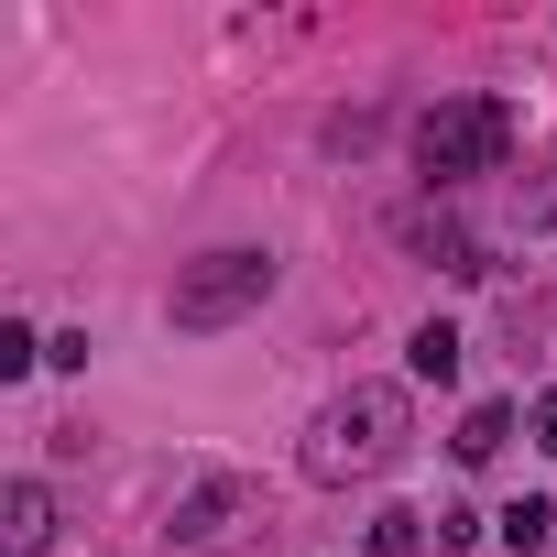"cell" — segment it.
Listing matches in <instances>:
<instances>
[{"label": "cell", "instance_id": "cell-1", "mask_svg": "<svg viewBox=\"0 0 557 557\" xmlns=\"http://www.w3.org/2000/svg\"><path fill=\"white\" fill-rule=\"evenodd\" d=\"M405 448V383H350L318 437H307V481H350V470H383Z\"/></svg>", "mask_w": 557, "mask_h": 557}, {"label": "cell", "instance_id": "cell-2", "mask_svg": "<svg viewBox=\"0 0 557 557\" xmlns=\"http://www.w3.org/2000/svg\"><path fill=\"white\" fill-rule=\"evenodd\" d=\"M513 153V110L503 99H437L426 121H416V175L448 197V186H470V175H492Z\"/></svg>", "mask_w": 557, "mask_h": 557}, {"label": "cell", "instance_id": "cell-3", "mask_svg": "<svg viewBox=\"0 0 557 557\" xmlns=\"http://www.w3.org/2000/svg\"><path fill=\"white\" fill-rule=\"evenodd\" d=\"M273 296V251H208L175 273V329H230Z\"/></svg>", "mask_w": 557, "mask_h": 557}, {"label": "cell", "instance_id": "cell-4", "mask_svg": "<svg viewBox=\"0 0 557 557\" xmlns=\"http://www.w3.org/2000/svg\"><path fill=\"white\" fill-rule=\"evenodd\" d=\"M405 251H426V262H437V273H492V262H481V240H470V219H459V208H416V219H405Z\"/></svg>", "mask_w": 557, "mask_h": 557}, {"label": "cell", "instance_id": "cell-5", "mask_svg": "<svg viewBox=\"0 0 557 557\" xmlns=\"http://www.w3.org/2000/svg\"><path fill=\"white\" fill-rule=\"evenodd\" d=\"M45 535H55L45 481H12V492H0V546H12V557H45Z\"/></svg>", "mask_w": 557, "mask_h": 557}, {"label": "cell", "instance_id": "cell-6", "mask_svg": "<svg viewBox=\"0 0 557 557\" xmlns=\"http://www.w3.org/2000/svg\"><path fill=\"white\" fill-rule=\"evenodd\" d=\"M230 513H240V481H230V470H208V481L175 503V535H186V546H208V535H230Z\"/></svg>", "mask_w": 557, "mask_h": 557}, {"label": "cell", "instance_id": "cell-7", "mask_svg": "<svg viewBox=\"0 0 557 557\" xmlns=\"http://www.w3.org/2000/svg\"><path fill=\"white\" fill-rule=\"evenodd\" d=\"M405 361H416V383H459V329H448V318H426Z\"/></svg>", "mask_w": 557, "mask_h": 557}, {"label": "cell", "instance_id": "cell-8", "mask_svg": "<svg viewBox=\"0 0 557 557\" xmlns=\"http://www.w3.org/2000/svg\"><path fill=\"white\" fill-rule=\"evenodd\" d=\"M503 437H513V405H470V416H459V459H470V470L503 459Z\"/></svg>", "mask_w": 557, "mask_h": 557}, {"label": "cell", "instance_id": "cell-9", "mask_svg": "<svg viewBox=\"0 0 557 557\" xmlns=\"http://www.w3.org/2000/svg\"><path fill=\"white\" fill-rule=\"evenodd\" d=\"M426 546H437L426 513H383V524H372V557H426Z\"/></svg>", "mask_w": 557, "mask_h": 557}, {"label": "cell", "instance_id": "cell-10", "mask_svg": "<svg viewBox=\"0 0 557 557\" xmlns=\"http://www.w3.org/2000/svg\"><path fill=\"white\" fill-rule=\"evenodd\" d=\"M546 524H557V513H546L535 492H524V503H503V546H524V557H535V546H546Z\"/></svg>", "mask_w": 557, "mask_h": 557}, {"label": "cell", "instance_id": "cell-11", "mask_svg": "<svg viewBox=\"0 0 557 557\" xmlns=\"http://www.w3.org/2000/svg\"><path fill=\"white\" fill-rule=\"evenodd\" d=\"M34 361H45V339H34V329L12 318V329H0V372H34Z\"/></svg>", "mask_w": 557, "mask_h": 557}, {"label": "cell", "instance_id": "cell-12", "mask_svg": "<svg viewBox=\"0 0 557 557\" xmlns=\"http://www.w3.org/2000/svg\"><path fill=\"white\" fill-rule=\"evenodd\" d=\"M535 448H546V459H557V394H546V405H535Z\"/></svg>", "mask_w": 557, "mask_h": 557}]
</instances>
